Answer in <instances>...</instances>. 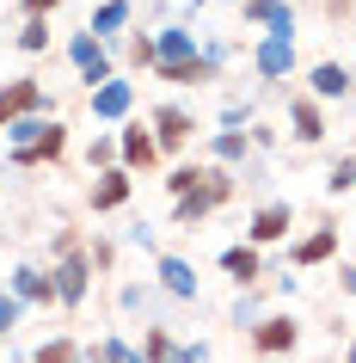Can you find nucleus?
<instances>
[{"label": "nucleus", "instance_id": "obj_15", "mask_svg": "<svg viewBox=\"0 0 356 363\" xmlns=\"http://www.w3.org/2000/svg\"><path fill=\"white\" fill-rule=\"evenodd\" d=\"M326 191H356V154H350V160H338V167H332V179H326Z\"/></svg>", "mask_w": 356, "mask_h": 363}, {"label": "nucleus", "instance_id": "obj_4", "mask_svg": "<svg viewBox=\"0 0 356 363\" xmlns=\"http://www.w3.org/2000/svg\"><path fill=\"white\" fill-rule=\"evenodd\" d=\"M38 80H13V86H6V93H0V130H6V123H13V117H25V111H38Z\"/></svg>", "mask_w": 356, "mask_h": 363}, {"label": "nucleus", "instance_id": "obj_17", "mask_svg": "<svg viewBox=\"0 0 356 363\" xmlns=\"http://www.w3.org/2000/svg\"><path fill=\"white\" fill-rule=\"evenodd\" d=\"M13 320H19V302H0V333H6Z\"/></svg>", "mask_w": 356, "mask_h": 363}, {"label": "nucleus", "instance_id": "obj_6", "mask_svg": "<svg viewBox=\"0 0 356 363\" xmlns=\"http://www.w3.org/2000/svg\"><path fill=\"white\" fill-rule=\"evenodd\" d=\"M154 123H160V135H154L160 148H185V142H190V130H197V123H190V117L178 111V105H166V111L154 117Z\"/></svg>", "mask_w": 356, "mask_h": 363}, {"label": "nucleus", "instance_id": "obj_2", "mask_svg": "<svg viewBox=\"0 0 356 363\" xmlns=\"http://www.w3.org/2000/svg\"><path fill=\"white\" fill-rule=\"evenodd\" d=\"M289 222H295V210H289V203H264V210L252 216V247L282 240V234H289Z\"/></svg>", "mask_w": 356, "mask_h": 363}, {"label": "nucleus", "instance_id": "obj_13", "mask_svg": "<svg viewBox=\"0 0 356 363\" xmlns=\"http://www.w3.org/2000/svg\"><path fill=\"white\" fill-rule=\"evenodd\" d=\"M80 357H86V351H80L74 339H50V345H43V351H38L31 363H80Z\"/></svg>", "mask_w": 356, "mask_h": 363}, {"label": "nucleus", "instance_id": "obj_7", "mask_svg": "<svg viewBox=\"0 0 356 363\" xmlns=\"http://www.w3.org/2000/svg\"><path fill=\"white\" fill-rule=\"evenodd\" d=\"M62 148H68V130H62V123H50L38 142H19V160H25V167H31V160H56Z\"/></svg>", "mask_w": 356, "mask_h": 363}, {"label": "nucleus", "instance_id": "obj_5", "mask_svg": "<svg viewBox=\"0 0 356 363\" xmlns=\"http://www.w3.org/2000/svg\"><path fill=\"white\" fill-rule=\"evenodd\" d=\"M289 123H295V142H326V117H319V105L314 99H295V111H289Z\"/></svg>", "mask_w": 356, "mask_h": 363}, {"label": "nucleus", "instance_id": "obj_12", "mask_svg": "<svg viewBox=\"0 0 356 363\" xmlns=\"http://www.w3.org/2000/svg\"><path fill=\"white\" fill-rule=\"evenodd\" d=\"M80 296H86V265L68 259V265L56 271V302H80Z\"/></svg>", "mask_w": 356, "mask_h": 363}, {"label": "nucleus", "instance_id": "obj_14", "mask_svg": "<svg viewBox=\"0 0 356 363\" xmlns=\"http://www.w3.org/2000/svg\"><path fill=\"white\" fill-rule=\"evenodd\" d=\"M160 277H166V289H172V296H197V277H190V271L178 265V259H166V265H160Z\"/></svg>", "mask_w": 356, "mask_h": 363}, {"label": "nucleus", "instance_id": "obj_20", "mask_svg": "<svg viewBox=\"0 0 356 363\" xmlns=\"http://www.w3.org/2000/svg\"><path fill=\"white\" fill-rule=\"evenodd\" d=\"M350 363H356V345H350Z\"/></svg>", "mask_w": 356, "mask_h": 363}, {"label": "nucleus", "instance_id": "obj_8", "mask_svg": "<svg viewBox=\"0 0 356 363\" xmlns=\"http://www.w3.org/2000/svg\"><path fill=\"white\" fill-rule=\"evenodd\" d=\"M314 93L319 99H344L350 93V68H344V62H319L314 68Z\"/></svg>", "mask_w": 356, "mask_h": 363}, {"label": "nucleus", "instance_id": "obj_10", "mask_svg": "<svg viewBox=\"0 0 356 363\" xmlns=\"http://www.w3.org/2000/svg\"><path fill=\"white\" fill-rule=\"evenodd\" d=\"M123 160H130V167H154V160H160V142H154L148 130H130L123 135Z\"/></svg>", "mask_w": 356, "mask_h": 363}, {"label": "nucleus", "instance_id": "obj_19", "mask_svg": "<svg viewBox=\"0 0 356 363\" xmlns=\"http://www.w3.org/2000/svg\"><path fill=\"white\" fill-rule=\"evenodd\" d=\"M326 13H332V19H338V13H350V0H326Z\"/></svg>", "mask_w": 356, "mask_h": 363}, {"label": "nucleus", "instance_id": "obj_18", "mask_svg": "<svg viewBox=\"0 0 356 363\" xmlns=\"http://www.w3.org/2000/svg\"><path fill=\"white\" fill-rule=\"evenodd\" d=\"M338 277H344V289H350V296H356V265H344V271H338Z\"/></svg>", "mask_w": 356, "mask_h": 363}, {"label": "nucleus", "instance_id": "obj_9", "mask_svg": "<svg viewBox=\"0 0 356 363\" xmlns=\"http://www.w3.org/2000/svg\"><path fill=\"white\" fill-rule=\"evenodd\" d=\"M123 197H130V172H105L93 185V210H117Z\"/></svg>", "mask_w": 356, "mask_h": 363}, {"label": "nucleus", "instance_id": "obj_3", "mask_svg": "<svg viewBox=\"0 0 356 363\" xmlns=\"http://www.w3.org/2000/svg\"><path fill=\"white\" fill-rule=\"evenodd\" d=\"M222 271L234 277V284H246V289H252V284L264 277V259H258V247L246 240V247H227V252H222Z\"/></svg>", "mask_w": 356, "mask_h": 363}, {"label": "nucleus", "instance_id": "obj_11", "mask_svg": "<svg viewBox=\"0 0 356 363\" xmlns=\"http://www.w3.org/2000/svg\"><path fill=\"white\" fill-rule=\"evenodd\" d=\"M332 247H338V228H319V234H307L295 247V265H319V259H332Z\"/></svg>", "mask_w": 356, "mask_h": 363}, {"label": "nucleus", "instance_id": "obj_16", "mask_svg": "<svg viewBox=\"0 0 356 363\" xmlns=\"http://www.w3.org/2000/svg\"><path fill=\"white\" fill-rule=\"evenodd\" d=\"M62 0H25V13H31V19H43V13H56Z\"/></svg>", "mask_w": 356, "mask_h": 363}, {"label": "nucleus", "instance_id": "obj_1", "mask_svg": "<svg viewBox=\"0 0 356 363\" xmlns=\"http://www.w3.org/2000/svg\"><path fill=\"white\" fill-rule=\"evenodd\" d=\"M246 339H252L258 357H282V351H295V345H301V326L289 320V314H264L258 326H246Z\"/></svg>", "mask_w": 356, "mask_h": 363}]
</instances>
